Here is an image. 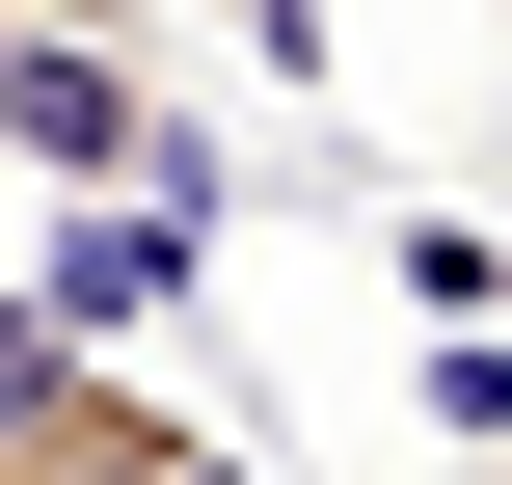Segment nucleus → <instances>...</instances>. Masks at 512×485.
<instances>
[{"mask_svg":"<svg viewBox=\"0 0 512 485\" xmlns=\"http://www.w3.org/2000/svg\"><path fill=\"white\" fill-rule=\"evenodd\" d=\"M0 162L27 189H189L216 216V135H189L162 0H0Z\"/></svg>","mask_w":512,"mask_h":485,"instance_id":"obj_1","label":"nucleus"},{"mask_svg":"<svg viewBox=\"0 0 512 485\" xmlns=\"http://www.w3.org/2000/svg\"><path fill=\"white\" fill-rule=\"evenodd\" d=\"M0 485H243V459H216V432H189L135 351H54V378L0 405Z\"/></svg>","mask_w":512,"mask_h":485,"instance_id":"obj_2","label":"nucleus"},{"mask_svg":"<svg viewBox=\"0 0 512 485\" xmlns=\"http://www.w3.org/2000/svg\"><path fill=\"white\" fill-rule=\"evenodd\" d=\"M486 27H512V0H486Z\"/></svg>","mask_w":512,"mask_h":485,"instance_id":"obj_3","label":"nucleus"}]
</instances>
